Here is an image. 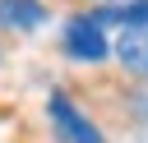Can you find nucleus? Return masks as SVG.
<instances>
[{"label":"nucleus","mask_w":148,"mask_h":143,"mask_svg":"<svg viewBox=\"0 0 148 143\" xmlns=\"http://www.w3.org/2000/svg\"><path fill=\"white\" fill-rule=\"evenodd\" d=\"M46 106H51V125H56V134H60V143H102V134L69 106V97L65 92H51L46 97Z\"/></svg>","instance_id":"1"},{"label":"nucleus","mask_w":148,"mask_h":143,"mask_svg":"<svg viewBox=\"0 0 148 143\" xmlns=\"http://www.w3.org/2000/svg\"><path fill=\"white\" fill-rule=\"evenodd\" d=\"M65 51L74 60H106V37H102V23L97 18H69L65 23Z\"/></svg>","instance_id":"2"},{"label":"nucleus","mask_w":148,"mask_h":143,"mask_svg":"<svg viewBox=\"0 0 148 143\" xmlns=\"http://www.w3.org/2000/svg\"><path fill=\"white\" fill-rule=\"evenodd\" d=\"M46 9L37 0H0V28H42Z\"/></svg>","instance_id":"3"},{"label":"nucleus","mask_w":148,"mask_h":143,"mask_svg":"<svg viewBox=\"0 0 148 143\" xmlns=\"http://www.w3.org/2000/svg\"><path fill=\"white\" fill-rule=\"evenodd\" d=\"M120 65H130L134 74H148V28H134L130 37H120Z\"/></svg>","instance_id":"4"},{"label":"nucleus","mask_w":148,"mask_h":143,"mask_svg":"<svg viewBox=\"0 0 148 143\" xmlns=\"http://www.w3.org/2000/svg\"><path fill=\"white\" fill-rule=\"evenodd\" d=\"M97 23H120V28H148V0H130V5H111L97 14Z\"/></svg>","instance_id":"5"}]
</instances>
